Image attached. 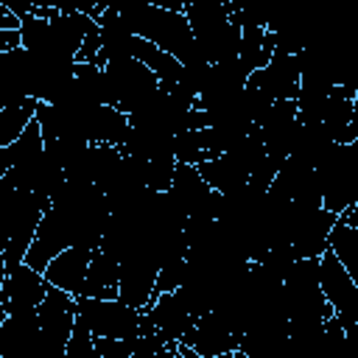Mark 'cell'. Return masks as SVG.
<instances>
[{"label":"cell","mask_w":358,"mask_h":358,"mask_svg":"<svg viewBox=\"0 0 358 358\" xmlns=\"http://www.w3.org/2000/svg\"><path fill=\"white\" fill-rule=\"evenodd\" d=\"M157 257L145 241V235L137 241V246L120 260V277H117V299L129 308H145L151 302L154 280H157Z\"/></svg>","instance_id":"7"},{"label":"cell","mask_w":358,"mask_h":358,"mask_svg":"<svg viewBox=\"0 0 358 358\" xmlns=\"http://www.w3.org/2000/svg\"><path fill=\"white\" fill-rule=\"evenodd\" d=\"M145 313L151 316L154 327L165 336L168 344L182 341V336L196 324V319L179 305V299H176L173 294H159L154 302L145 305Z\"/></svg>","instance_id":"15"},{"label":"cell","mask_w":358,"mask_h":358,"mask_svg":"<svg viewBox=\"0 0 358 358\" xmlns=\"http://www.w3.org/2000/svg\"><path fill=\"white\" fill-rule=\"evenodd\" d=\"M327 249L347 268V274L358 282V229L336 218V224L327 235Z\"/></svg>","instance_id":"20"},{"label":"cell","mask_w":358,"mask_h":358,"mask_svg":"<svg viewBox=\"0 0 358 358\" xmlns=\"http://www.w3.org/2000/svg\"><path fill=\"white\" fill-rule=\"evenodd\" d=\"M336 218H338V215H333V213H327V210L310 213V215L299 224V229L294 232V238H291L294 257H296V260L319 257V255L327 249V235H330Z\"/></svg>","instance_id":"14"},{"label":"cell","mask_w":358,"mask_h":358,"mask_svg":"<svg viewBox=\"0 0 358 358\" xmlns=\"http://www.w3.org/2000/svg\"><path fill=\"white\" fill-rule=\"evenodd\" d=\"M62 358H101V352L95 350V341H92L90 330H87L81 322H76V327H73V333H70V338H67V347H64V355H62Z\"/></svg>","instance_id":"24"},{"label":"cell","mask_w":358,"mask_h":358,"mask_svg":"<svg viewBox=\"0 0 358 358\" xmlns=\"http://www.w3.org/2000/svg\"><path fill=\"white\" fill-rule=\"evenodd\" d=\"M182 14H185L190 34L196 39V48L207 64L238 59L241 25L232 20V3L196 0V3H185Z\"/></svg>","instance_id":"2"},{"label":"cell","mask_w":358,"mask_h":358,"mask_svg":"<svg viewBox=\"0 0 358 358\" xmlns=\"http://www.w3.org/2000/svg\"><path fill=\"white\" fill-rule=\"evenodd\" d=\"M36 322L45 338L67 347V338L76 327V299L67 291H59L50 285L45 299L36 305Z\"/></svg>","instance_id":"10"},{"label":"cell","mask_w":358,"mask_h":358,"mask_svg":"<svg viewBox=\"0 0 358 358\" xmlns=\"http://www.w3.org/2000/svg\"><path fill=\"white\" fill-rule=\"evenodd\" d=\"M296 129H299V120H296V103L294 101H274L268 106V112L263 115V120L257 123L263 148L274 157H282V159L291 151Z\"/></svg>","instance_id":"11"},{"label":"cell","mask_w":358,"mask_h":358,"mask_svg":"<svg viewBox=\"0 0 358 358\" xmlns=\"http://www.w3.org/2000/svg\"><path fill=\"white\" fill-rule=\"evenodd\" d=\"M115 8L134 36L151 42L162 53L173 56L179 64H185V67L207 64L196 48V39H193L190 25L182 11H171L157 3H129V6H115Z\"/></svg>","instance_id":"1"},{"label":"cell","mask_w":358,"mask_h":358,"mask_svg":"<svg viewBox=\"0 0 358 358\" xmlns=\"http://www.w3.org/2000/svg\"><path fill=\"white\" fill-rule=\"evenodd\" d=\"M117 277H120V263L115 257L103 255L101 249H95L92 257H90V268H87V280H84L81 296L117 299Z\"/></svg>","instance_id":"18"},{"label":"cell","mask_w":358,"mask_h":358,"mask_svg":"<svg viewBox=\"0 0 358 358\" xmlns=\"http://www.w3.org/2000/svg\"><path fill=\"white\" fill-rule=\"evenodd\" d=\"M39 341V322L36 310L6 316L0 327V358H28L34 344Z\"/></svg>","instance_id":"16"},{"label":"cell","mask_w":358,"mask_h":358,"mask_svg":"<svg viewBox=\"0 0 358 358\" xmlns=\"http://www.w3.org/2000/svg\"><path fill=\"white\" fill-rule=\"evenodd\" d=\"M129 134V117L115 106H95L87 117V140L90 145H115L120 148Z\"/></svg>","instance_id":"17"},{"label":"cell","mask_w":358,"mask_h":358,"mask_svg":"<svg viewBox=\"0 0 358 358\" xmlns=\"http://www.w3.org/2000/svg\"><path fill=\"white\" fill-rule=\"evenodd\" d=\"M3 280H6V257L0 252V288H3Z\"/></svg>","instance_id":"28"},{"label":"cell","mask_w":358,"mask_h":358,"mask_svg":"<svg viewBox=\"0 0 358 358\" xmlns=\"http://www.w3.org/2000/svg\"><path fill=\"white\" fill-rule=\"evenodd\" d=\"M196 171H199V176L210 185V190H215V193H221V196L238 193V190H243V187L249 185V173H246L238 162H232L227 154L199 162Z\"/></svg>","instance_id":"19"},{"label":"cell","mask_w":358,"mask_h":358,"mask_svg":"<svg viewBox=\"0 0 358 358\" xmlns=\"http://www.w3.org/2000/svg\"><path fill=\"white\" fill-rule=\"evenodd\" d=\"M95 249H81V246H70L64 252H59L48 268L42 271V277L48 280V285L67 291L73 299L81 296L84 291V280H87V268H90V257Z\"/></svg>","instance_id":"12"},{"label":"cell","mask_w":358,"mask_h":358,"mask_svg":"<svg viewBox=\"0 0 358 358\" xmlns=\"http://www.w3.org/2000/svg\"><path fill=\"white\" fill-rule=\"evenodd\" d=\"M213 358H235V352H224V355H213Z\"/></svg>","instance_id":"29"},{"label":"cell","mask_w":358,"mask_h":358,"mask_svg":"<svg viewBox=\"0 0 358 358\" xmlns=\"http://www.w3.org/2000/svg\"><path fill=\"white\" fill-rule=\"evenodd\" d=\"M20 48V31H0V53H11Z\"/></svg>","instance_id":"26"},{"label":"cell","mask_w":358,"mask_h":358,"mask_svg":"<svg viewBox=\"0 0 358 358\" xmlns=\"http://www.w3.org/2000/svg\"><path fill=\"white\" fill-rule=\"evenodd\" d=\"M171 151H173V159H176V165H199V162H204L207 157H204V145H201V131H179L176 137H173V145H171Z\"/></svg>","instance_id":"22"},{"label":"cell","mask_w":358,"mask_h":358,"mask_svg":"<svg viewBox=\"0 0 358 358\" xmlns=\"http://www.w3.org/2000/svg\"><path fill=\"white\" fill-rule=\"evenodd\" d=\"M299 53H280L274 50L263 70L249 73L274 101H294L299 90Z\"/></svg>","instance_id":"13"},{"label":"cell","mask_w":358,"mask_h":358,"mask_svg":"<svg viewBox=\"0 0 358 358\" xmlns=\"http://www.w3.org/2000/svg\"><path fill=\"white\" fill-rule=\"evenodd\" d=\"M76 322H81L92 338H131L137 336L140 310L120 299H76Z\"/></svg>","instance_id":"6"},{"label":"cell","mask_w":358,"mask_h":358,"mask_svg":"<svg viewBox=\"0 0 358 358\" xmlns=\"http://www.w3.org/2000/svg\"><path fill=\"white\" fill-rule=\"evenodd\" d=\"M0 31H20V20L8 11L6 3H0Z\"/></svg>","instance_id":"27"},{"label":"cell","mask_w":358,"mask_h":358,"mask_svg":"<svg viewBox=\"0 0 358 358\" xmlns=\"http://www.w3.org/2000/svg\"><path fill=\"white\" fill-rule=\"evenodd\" d=\"M319 288L344 336L352 338L358 333V282L347 274V268L333 257L330 249L319 255Z\"/></svg>","instance_id":"5"},{"label":"cell","mask_w":358,"mask_h":358,"mask_svg":"<svg viewBox=\"0 0 358 358\" xmlns=\"http://www.w3.org/2000/svg\"><path fill=\"white\" fill-rule=\"evenodd\" d=\"M173 171H176L173 157L151 159L148 168H145V187L154 190V193H168L171 190V182H173Z\"/></svg>","instance_id":"23"},{"label":"cell","mask_w":358,"mask_h":358,"mask_svg":"<svg viewBox=\"0 0 358 358\" xmlns=\"http://www.w3.org/2000/svg\"><path fill=\"white\" fill-rule=\"evenodd\" d=\"M134 338H92L95 350L101 352V358H129L134 352Z\"/></svg>","instance_id":"25"},{"label":"cell","mask_w":358,"mask_h":358,"mask_svg":"<svg viewBox=\"0 0 358 358\" xmlns=\"http://www.w3.org/2000/svg\"><path fill=\"white\" fill-rule=\"evenodd\" d=\"M25 201H28V190H17L8 176H0V252L8 246L11 229L22 215Z\"/></svg>","instance_id":"21"},{"label":"cell","mask_w":358,"mask_h":358,"mask_svg":"<svg viewBox=\"0 0 358 358\" xmlns=\"http://www.w3.org/2000/svg\"><path fill=\"white\" fill-rule=\"evenodd\" d=\"M48 280L34 271L31 266L20 263L14 268L6 271L3 280V291H6V316H20V313H31L36 310V305L45 299L48 294Z\"/></svg>","instance_id":"9"},{"label":"cell","mask_w":358,"mask_h":358,"mask_svg":"<svg viewBox=\"0 0 358 358\" xmlns=\"http://www.w3.org/2000/svg\"><path fill=\"white\" fill-rule=\"evenodd\" d=\"M101 70H103V106H115L126 117L143 112L162 92L157 76L137 59H112Z\"/></svg>","instance_id":"3"},{"label":"cell","mask_w":358,"mask_h":358,"mask_svg":"<svg viewBox=\"0 0 358 358\" xmlns=\"http://www.w3.org/2000/svg\"><path fill=\"white\" fill-rule=\"evenodd\" d=\"M322 187V210L341 215L358 204V145H333L313 168Z\"/></svg>","instance_id":"4"},{"label":"cell","mask_w":358,"mask_h":358,"mask_svg":"<svg viewBox=\"0 0 358 358\" xmlns=\"http://www.w3.org/2000/svg\"><path fill=\"white\" fill-rule=\"evenodd\" d=\"M190 347L199 358H213V355H224V352H235L238 350V336L229 327V322L218 313V310H207L196 319V324L182 336V341Z\"/></svg>","instance_id":"8"}]
</instances>
